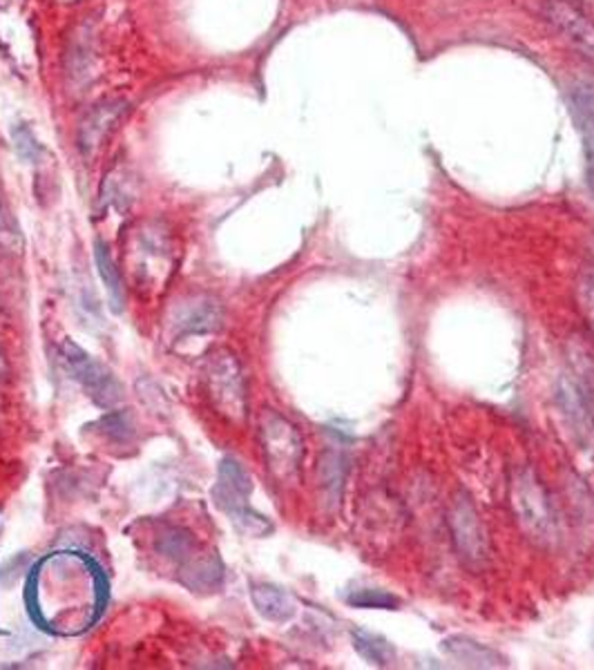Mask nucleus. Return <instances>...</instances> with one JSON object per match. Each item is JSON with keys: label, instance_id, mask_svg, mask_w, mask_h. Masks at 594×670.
<instances>
[{"label": "nucleus", "instance_id": "22", "mask_svg": "<svg viewBox=\"0 0 594 670\" xmlns=\"http://www.w3.org/2000/svg\"><path fill=\"white\" fill-rule=\"evenodd\" d=\"M6 233V215H3V210H0V235Z\"/></svg>", "mask_w": 594, "mask_h": 670}, {"label": "nucleus", "instance_id": "18", "mask_svg": "<svg viewBox=\"0 0 594 670\" xmlns=\"http://www.w3.org/2000/svg\"><path fill=\"white\" fill-rule=\"evenodd\" d=\"M157 548H159V552H161L164 556H168V559H179V561H181V559L188 556V552H190V548H192V541H190V536H188L184 530L170 528V530H166V532L159 534Z\"/></svg>", "mask_w": 594, "mask_h": 670}, {"label": "nucleus", "instance_id": "12", "mask_svg": "<svg viewBox=\"0 0 594 670\" xmlns=\"http://www.w3.org/2000/svg\"><path fill=\"white\" fill-rule=\"evenodd\" d=\"M221 577H224L221 563L215 556H201L186 568L181 581L192 592H215L221 583Z\"/></svg>", "mask_w": 594, "mask_h": 670}, {"label": "nucleus", "instance_id": "11", "mask_svg": "<svg viewBox=\"0 0 594 670\" xmlns=\"http://www.w3.org/2000/svg\"><path fill=\"white\" fill-rule=\"evenodd\" d=\"M250 599H253V605L257 608V612L268 619V621H277V623H284L288 621L293 614H295V599L284 592L281 588L277 585H255L250 590Z\"/></svg>", "mask_w": 594, "mask_h": 670}, {"label": "nucleus", "instance_id": "4", "mask_svg": "<svg viewBox=\"0 0 594 670\" xmlns=\"http://www.w3.org/2000/svg\"><path fill=\"white\" fill-rule=\"evenodd\" d=\"M66 363L72 372V376L86 387V392L92 396L95 403L103 405V407H112L121 401V385L117 383V378L97 361H92L88 354H83L79 347L75 345H66Z\"/></svg>", "mask_w": 594, "mask_h": 670}, {"label": "nucleus", "instance_id": "7", "mask_svg": "<svg viewBox=\"0 0 594 670\" xmlns=\"http://www.w3.org/2000/svg\"><path fill=\"white\" fill-rule=\"evenodd\" d=\"M128 104L123 99H108L97 104L79 126V148L83 155H92L103 139L115 130L119 119L126 115Z\"/></svg>", "mask_w": 594, "mask_h": 670}, {"label": "nucleus", "instance_id": "6", "mask_svg": "<svg viewBox=\"0 0 594 670\" xmlns=\"http://www.w3.org/2000/svg\"><path fill=\"white\" fill-rule=\"evenodd\" d=\"M570 112L574 126L581 135L585 150V168H587V186L594 199V88L585 83H576L567 97Z\"/></svg>", "mask_w": 594, "mask_h": 670}, {"label": "nucleus", "instance_id": "5", "mask_svg": "<svg viewBox=\"0 0 594 670\" xmlns=\"http://www.w3.org/2000/svg\"><path fill=\"white\" fill-rule=\"evenodd\" d=\"M210 396L226 416L230 418L244 416L246 412L244 381L237 361L228 354H221L210 365Z\"/></svg>", "mask_w": 594, "mask_h": 670}, {"label": "nucleus", "instance_id": "9", "mask_svg": "<svg viewBox=\"0 0 594 670\" xmlns=\"http://www.w3.org/2000/svg\"><path fill=\"white\" fill-rule=\"evenodd\" d=\"M452 530H454V539L456 545L461 550V554L467 561H481L487 554V539L485 532L478 523L476 512L472 510V505L467 501H456L454 512H452Z\"/></svg>", "mask_w": 594, "mask_h": 670}, {"label": "nucleus", "instance_id": "19", "mask_svg": "<svg viewBox=\"0 0 594 670\" xmlns=\"http://www.w3.org/2000/svg\"><path fill=\"white\" fill-rule=\"evenodd\" d=\"M576 297L583 317L587 319L590 328L594 331V270H585L576 286Z\"/></svg>", "mask_w": 594, "mask_h": 670}, {"label": "nucleus", "instance_id": "21", "mask_svg": "<svg viewBox=\"0 0 594 670\" xmlns=\"http://www.w3.org/2000/svg\"><path fill=\"white\" fill-rule=\"evenodd\" d=\"M8 372V361H6V354L0 352V374H6Z\"/></svg>", "mask_w": 594, "mask_h": 670}, {"label": "nucleus", "instance_id": "16", "mask_svg": "<svg viewBox=\"0 0 594 670\" xmlns=\"http://www.w3.org/2000/svg\"><path fill=\"white\" fill-rule=\"evenodd\" d=\"M347 601L354 608H367V610H398L400 608V599L387 590H378V588H363L356 590L347 597Z\"/></svg>", "mask_w": 594, "mask_h": 670}, {"label": "nucleus", "instance_id": "20", "mask_svg": "<svg viewBox=\"0 0 594 670\" xmlns=\"http://www.w3.org/2000/svg\"><path fill=\"white\" fill-rule=\"evenodd\" d=\"M323 472H325V485L327 490L334 492V496L338 499L340 496V487H343V459L338 454H329L325 465H323Z\"/></svg>", "mask_w": 594, "mask_h": 670}, {"label": "nucleus", "instance_id": "13", "mask_svg": "<svg viewBox=\"0 0 594 670\" xmlns=\"http://www.w3.org/2000/svg\"><path fill=\"white\" fill-rule=\"evenodd\" d=\"M516 487L521 490L518 496H516V508L521 512V521H525L527 528H534V530H543L545 523H547V508L541 499V492L538 487L534 485V481H523V483H516Z\"/></svg>", "mask_w": 594, "mask_h": 670}, {"label": "nucleus", "instance_id": "8", "mask_svg": "<svg viewBox=\"0 0 594 670\" xmlns=\"http://www.w3.org/2000/svg\"><path fill=\"white\" fill-rule=\"evenodd\" d=\"M219 322H221V311L212 299L190 297V299L179 302L172 308L168 324L177 338H181V335L215 331L219 326Z\"/></svg>", "mask_w": 594, "mask_h": 670}, {"label": "nucleus", "instance_id": "2", "mask_svg": "<svg viewBox=\"0 0 594 670\" xmlns=\"http://www.w3.org/2000/svg\"><path fill=\"white\" fill-rule=\"evenodd\" d=\"M261 447L268 461L270 472L279 481H288L295 476L303 461V439L295 427L277 416L275 412H266L261 418Z\"/></svg>", "mask_w": 594, "mask_h": 670}, {"label": "nucleus", "instance_id": "3", "mask_svg": "<svg viewBox=\"0 0 594 670\" xmlns=\"http://www.w3.org/2000/svg\"><path fill=\"white\" fill-rule=\"evenodd\" d=\"M545 21L585 59L594 63V19L574 0H545Z\"/></svg>", "mask_w": 594, "mask_h": 670}, {"label": "nucleus", "instance_id": "14", "mask_svg": "<svg viewBox=\"0 0 594 670\" xmlns=\"http://www.w3.org/2000/svg\"><path fill=\"white\" fill-rule=\"evenodd\" d=\"M95 259H97V268H99V275L106 284V290H108V297H110V304H112V311H121L123 306V299H126V293H123V282H121V275L112 262V255L108 253V246L103 242H97L95 244Z\"/></svg>", "mask_w": 594, "mask_h": 670}, {"label": "nucleus", "instance_id": "1", "mask_svg": "<svg viewBox=\"0 0 594 670\" xmlns=\"http://www.w3.org/2000/svg\"><path fill=\"white\" fill-rule=\"evenodd\" d=\"M253 483L248 472L241 467V463H237L235 459H224L219 465V479L217 485L212 487V501L215 505L228 514V519L244 532L250 536H264L268 534L273 528L270 523L253 512L248 508V496H250Z\"/></svg>", "mask_w": 594, "mask_h": 670}, {"label": "nucleus", "instance_id": "10", "mask_svg": "<svg viewBox=\"0 0 594 670\" xmlns=\"http://www.w3.org/2000/svg\"><path fill=\"white\" fill-rule=\"evenodd\" d=\"M443 652H447L452 659H456L463 666L469 668H501L505 666L503 657L487 648L485 643H478L467 637H449L443 641Z\"/></svg>", "mask_w": 594, "mask_h": 670}, {"label": "nucleus", "instance_id": "15", "mask_svg": "<svg viewBox=\"0 0 594 670\" xmlns=\"http://www.w3.org/2000/svg\"><path fill=\"white\" fill-rule=\"evenodd\" d=\"M354 646L358 654L374 666H387L396 657V650L387 639L367 630H354Z\"/></svg>", "mask_w": 594, "mask_h": 670}, {"label": "nucleus", "instance_id": "17", "mask_svg": "<svg viewBox=\"0 0 594 670\" xmlns=\"http://www.w3.org/2000/svg\"><path fill=\"white\" fill-rule=\"evenodd\" d=\"M12 141H14L17 155L26 164H39V159L43 155V146L39 144V137L34 135V130L28 124H17L12 128Z\"/></svg>", "mask_w": 594, "mask_h": 670}]
</instances>
